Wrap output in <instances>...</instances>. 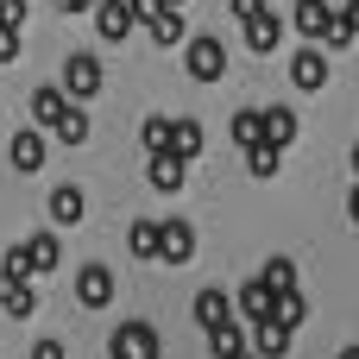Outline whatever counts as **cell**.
Returning <instances> with one entry per match:
<instances>
[{"label":"cell","mask_w":359,"mask_h":359,"mask_svg":"<svg viewBox=\"0 0 359 359\" xmlns=\"http://www.w3.org/2000/svg\"><path fill=\"white\" fill-rule=\"evenodd\" d=\"M158 259L164 265H189L196 259V227L189 221H158Z\"/></svg>","instance_id":"8"},{"label":"cell","mask_w":359,"mask_h":359,"mask_svg":"<svg viewBox=\"0 0 359 359\" xmlns=\"http://www.w3.org/2000/svg\"><path fill=\"white\" fill-rule=\"evenodd\" d=\"M95 32H101L107 44H120V38L133 32V13H126V0H95Z\"/></svg>","instance_id":"14"},{"label":"cell","mask_w":359,"mask_h":359,"mask_svg":"<svg viewBox=\"0 0 359 359\" xmlns=\"http://www.w3.org/2000/svg\"><path fill=\"white\" fill-rule=\"evenodd\" d=\"M341 359H359V347H341Z\"/></svg>","instance_id":"37"},{"label":"cell","mask_w":359,"mask_h":359,"mask_svg":"<svg viewBox=\"0 0 359 359\" xmlns=\"http://www.w3.org/2000/svg\"><path fill=\"white\" fill-rule=\"evenodd\" d=\"M347 215H353V221H359V183H353V189H347Z\"/></svg>","instance_id":"36"},{"label":"cell","mask_w":359,"mask_h":359,"mask_svg":"<svg viewBox=\"0 0 359 359\" xmlns=\"http://www.w3.org/2000/svg\"><path fill=\"white\" fill-rule=\"evenodd\" d=\"M158 328L151 322H120L114 334H107V359H158Z\"/></svg>","instance_id":"3"},{"label":"cell","mask_w":359,"mask_h":359,"mask_svg":"<svg viewBox=\"0 0 359 359\" xmlns=\"http://www.w3.org/2000/svg\"><path fill=\"white\" fill-rule=\"evenodd\" d=\"M202 145H208L202 120H189V114H183V120H170V145H164L170 158H183V164H189V158H202Z\"/></svg>","instance_id":"10"},{"label":"cell","mask_w":359,"mask_h":359,"mask_svg":"<svg viewBox=\"0 0 359 359\" xmlns=\"http://www.w3.org/2000/svg\"><path fill=\"white\" fill-rule=\"evenodd\" d=\"M290 82H297L303 95H322V88H328V50L303 44V50L290 57Z\"/></svg>","instance_id":"7"},{"label":"cell","mask_w":359,"mask_h":359,"mask_svg":"<svg viewBox=\"0 0 359 359\" xmlns=\"http://www.w3.org/2000/svg\"><path fill=\"white\" fill-rule=\"evenodd\" d=\"M88 133H95V126H88V107H76V101H69L63 120L50 126V139H63V145H88Z\"/></svg>","instance_id":"20"},{"label":"cell","mask_w":359,"mask_h":359,"mask_svg":"<svg viewBox=\"0 0 359 359\" xmlns=\"http://www.w3.org/2000/svg\"><path fill=\"white\" fill-rule=\"evenodd\" d=\"M25 265H32V278H38V271H57V265H63V240H57L50 227H44V233H25Z\"/></svg>","instance_id":"11"},{"label":"cell","mask_w":359,"mask_h":359,"mask_svg":"<svg viewBox=\"0 0 359 359\" xmlns=\"http://www.w3.org/2000/svg\"><path fill=\"white\" fill-rule=\"evenodd\" d=\"M328 19H334V6H328V0H297V13H290V25H297L303 38H316V44H322Z\"/></svg>","instance_id":"15"},{"label":"cell","mask_w":359,"mask_h":359,"mask_svg":"<svg viewBox=\"0 0 359 359\" xmlns=\"http://www.w3.org/2000/svg\"><path fill=\"white\" fill-rule=\"evenodd\" d=\"M246 347H252V353H259V359H284V353H290V334H284L278 322H259Z\"/></svg>","instance_id":"22"},{"label":"cell","mask_w":359,"mask_h":359,"mask_svg":"<svg viewBox=\"0 0 359 359\" xmlns=\"http://www.w3.org/2000/svg\"><path fill=\"white\" fill-rule=\"evenodd\" d=\"M126 252L133 259H158V221H133L126 227Z\"/></svg>","instance_id":"28"},{"label":"cell","mask_w":359,"mask_h":359,"mask_svg":"<svg viewBox=\"0 0 359 359\" xmlns=\"http://www.w3.org/2000/svg\"><path fill=\"white\" fill-rule=\"evenodd\" d=\"M57 13H63V19H76V13H95V0H57Z\"/></svg>","instance_id":"35"},{"label":"cell","mask_w":359,"mask_h":359,"mask_svg":"<svg viewBox=\"0 0 359 359\" xmlns=\"http://www.w3.org/2000/svg\"><path fill=\"white\" fill-rule=\"evenodd\" d=\"M32 359H69V347H63V341H38V347H32Z\"/></svg>","instance_id":"34"},{"label":"cell","mask_w":359,"mask_h":359,"mask_svg":"<svg viewBox=\"0 0 359 359\" xmlns=\"http://www.w3.org/2000/svg\"><path fill=\"white\" fill-rule=\"evenodd\" d=\"M183 69H189L196 82H221V76H227V44L208 38V32H189V44H183Z\"/></svg>","instance_id":"2"},{"label":"cell","mask_w":359,"mask_h":359,"mask_svg":"<svg viewBox=\"0 0 359 359\" xmlns=\"http://www.w3.org/2000/svg\"><path fill=\"white\" fill-rule=\"evenodd\" d=\"M69 290H76V303H82V309H107L120 284H114V271H107V265H82Z\"/></svg>","instance_id":"6"},{"label":"cell","mask_w":359,"mask_h":359,"mask_svg":"<svg viewBox=\"0 0 359 359\" xmlns=\"http://www.w3.org/2000/svg\"><path fill=\"white\" fill-rule=\"evenodd\" d=\"M82 215H88V196H82L76 183H57V189H50V221H57V227H76Z\"/></svg>","instance_id":"12"},{"label":"cell","mask_w":359,"mask_h":359,"mask_svg":"<svg viewBox=\"0 0 359 359\" xmlns=\"http://www.w3.org/2000/svg\"><path fill=\"white\" fill-rule=\"evenodd\" d=\"M233 309H240V316H246V322L259 328V322H271V290H265L259 278H246V284L233 290Z\"/></svg>","instance_id":"13"},{"label":"cell","mask_w":359,"mask_h":359,"mask_svg":"<svg viewBox=\"0 0 359 359\" xmlns=\"http://www.w3.org/2000/svg\"><path fill=\"white\" fill-rule=\"evenodd\" d=\"M57 88H63V101L88 107V101L101 95V57H95V50H69V57H63V76H57Z\"/></svg>","instance_id":"1"},{"label":"cell","mask_w":359,"mask_h":359,"mask_svg":"<svg viewBox=\"0 0 359 359\" xmlns=\"http://www.w3.org/2000/svg\"><path fill=\"white\" fill-rule=\"evenodd\" d=\"M347 44H359V19L341 6V13L328 19V32H322V44H316V50H347Z\"/></svg>","instance_id":"23"},{"label":"cell","mask_w":359,"mask_h":359,"mask_svg":"<svg viewBox=\"0 0 359 359\" xmlns=\"http://www.w3.org/2000/svg\"><path fill=\"white\" fill-rule=\"evenodd\" d=\"M297 133H303V120H297V107H284V101H271V107H259V139H265L271 151H290V145H297Z\"/></svg>","instance_id":"4"},{"label":"cell","mask_w":359,"mask_h":359,"mask_svg":"<svg viewBox=\"0 0 359 359\" xmlns=\"http://www.w3.org/2000/svg\"><path fill=\"white\" fill-rule=\"evenodd\" d=\"M183 170H189V164H183V158H170V151H158V158L145 164V177H151V189H158V196L183 189Z\"/></svg>","instance_id":"17"},{"label":"cell","mask_w":359,"mask_h":359,"mask_svg":"<svg viewBox=\"0 0 359 359\" xmlns=\"http://www.w3.org/2000/svg\"><path fill=\"white\" fill-rule=\"evenodd\" d=\"M44 145H50L44 133H19V139H13V170H19V177L44 170Z\"/></svg>","instance_id":"16"},{"label":"cell","mask_w":359,"mask_h":359,"mask_svg":"<svg viewBox=\"0 0 359 359\" xmlns=\"http://www.w3.org/2000/svg\"><path fill=\"white\" fill-rule=\"evenodd\" d=\"M259 284H265L271 297H284V290H297V265L278 252V259H265V265H259Z\"/></svg>","instance_id":"24"},{"label":"cell","mask_w":359,"mask_h":359,"mask_svg":"<svg viewBox=\"0 0 359 359\" xmlns=\"http://www.w3.org/2000/svg\"><path fill=\"white\" fill-rule=\"evenodd\" d=\"M164 6H177V13H183V0H164Z\"/></svg>","instance_id":"39"},{"label":"cell","mask_w":359,"mask_h":359,"mask_svg":"<svg viewBox=\"0 0 359 359\" xmlns=\"http://www.w3.org/2000/svg\"><path fill=\"white\" fill-rule=\"evenodd\" d=\"M233 359H259V353H252V347H246V353H233Z\"/></svg>","instance_id":"38"},{"label":"cell","mask_w":359,"mask_h":359,"mask_svg":"<svg viewBox=\"0 0 359 359\" xmlns=\"http://www.w3.org/2000/svg\"><path fill=\"white\" fill-rule=\"evenodd\" d=\"M353 170H359V145H353Z\"/></svg>","instance_id":"40"},{"label":"cell","mask_w":359,"mask_h":359,"mask_svg":"<svg viewBox=\"0 0 359 359\" xmlns=\"http://www.w3.org/2000/svg\"><path fill=\"white\" fill-rule=\"evenodd\" d=\"M227 139H233L240 151H252V145H265V139H259V107H240V114L227 120Z\"/></svg>","instance_id":"26"},{"label":"cell","mask_w":359,"mask_h":359,"mask_svg":"<svg viewBox=\"0 0 359 359\" xmlns=\"http://www.w3.org/2000/svg\"><path fill=\"white\" fill-rule=\"evenodd\" d=\"M63 88H32V120H38V133H50L57 120H63Z\"/></svg>","instance_id":"19"},{"label":"cell","mask_w":359,"mask_h":359,"mask_svg":"<svg viewBox=\"0 0 359 359\" xmlns=\"http://www.w3.org/2000/svg\"><path fill=\"white\" fill-rule=\"evenodd\" d=\"M246 170H252L259 183H271V177L284 170V151H271V145H252V151H246Z\"/></svg>","instance_id":"30"},{"label":"cell","mask_w":359,"mask_h":359,"mask_svg":"<svg viewBox=\"0 0 359 359\" xmlns=\"http://www.w3.org/2000/svg\"><path fill=\"white\" fill-rule=\"evenodd\" d=\"M227 6H233V13H240V25H246V19H259V13H265L271 0H227Z\"/></svg>","instance_id":"33"},{"label":"cell","mask_w":359,"mask_h":359,"mask_svg":"<svg viewBox=\"0 0 359 359\" xmlns=\"http://www.w3.org/2000/svg\"><path fill=\"white\" fill-rule=\"evenodd\" d=\"M303 316H309L303 290H284V297H271V322H278L284 334H297V328H303Z\"/></svg>","instance_id":"21"},{"label":"cell","mask_w":359,"mask_h":359,"mask_svg":"<svg viewBox=\"0 0 359 359\" xmlns=\"http://www.w3.org/2000/svg\"><path fill=\"white\" fill-rule=\"evenodd\" d=\"M0 309H6L13 322H25V316L38 309V290H32V278H25V284H0Z\"/></svg>","instance_id":"25"},{"label":"cell","mask_w":359,"mask_h":359,"mask_svg":"<svg viewBox=\"0 0 359 359\" xmlns=\"http://www.w3.org/2000/svg\"><path fill=\"white\" fill-rule=\"evenodd\" d=\"M19 44H25V32L0 19V63H13V57H19Z\"/></svg>","instance_id":"32"},{"label":"cell","mask_w":359,"mask_h":359,"mask_svg":"<svg viewBox=\"0 0 359 359\" xmlns=\"http://www.w3.org/2000/svg\"><path fill=\"white\" fill-rule=\"evenodd\" d=\"M139 145H145V158H158V151L170 145V120H164V114H145V120H139Z\"/></svg>","instance_id":"27"},{"label":"cell","mask_w":359,"mask_h":359,"mask_svg":"<svg viewBox=\"0 0 359 359\" xmlns=\"http://www.w3.org/2000/svg\"><path fill=\"white\" fill-rule=\"evenodd\" d=\"M284 44V13L278 6H265L259 19H246V50H259V57H271Z\"/></svg>","instance_id":"9"},{"label":"cell","mask_w":359,"mask_h":359,"mask_svg":"<svg viewBox=\"0 0 359 359\" xmlns=\"http://www.w3.org/2000/svg\"><path fill=\"white\" fill-rule=\"evenodd\" d=\"M189 309H196V322H202V334H215V328H227V322H240V316H233V290H221V284H202Z\"/></svg>","instance_id":"5"},{"label":"cell","mask_w":359,"mask_h":359,"mask_svg":"<svg viewBox=\"0 0 359 359\" xmlns=\"http://www.w3.org/2000/svg\"><path fill=\"white\" fill-rule=\"evenodd\" d=\"M145 32H151V38L164 44V50H170V44H189V19H183L177 6H164V13H158V19L145 25Z\"/></svg>","instance_id":"18"},{"label":"cell","mask_w":359,"mask_h":359,"mask_svg":"<svg viewBox=\"0 0 359 359\" xmlns=\"http://www.w3.org/2000/svg\"><path fill=\"white\" fill-rule=\"evenodd\" d=\"M32 278V265H25V240H6V252H0V284H25Z\"/></svg>","instance_id":"29"},{"label":"cell","mask_w":359,"mask_h":359,"mask_svg":"<svg viewBox=\"0 0 359 359\" xmlns=\"http://www.w3.org/2000/svg\"><path fill=\"white\" fill-rule=\"evenodd\" d=\"M208 353H215V359H233V353H246V334H240V322L215 328V334H208Z\"/></svg>","instance_id":"31"}]
</instances>
